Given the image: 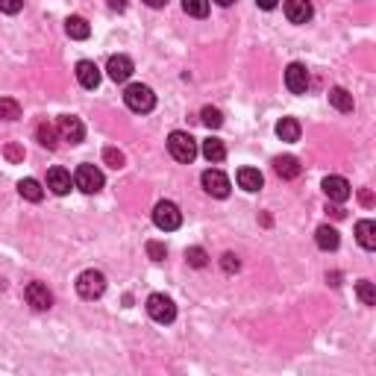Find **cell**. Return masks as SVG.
<instances>
[{"label": "cell", "mask_w": 376, "mask_h": 376, "mask_svg": "<svg viewBox=\"0 0 376 376\" xmlns=\"http://www.w3.org/2000/svg\"><path fill=\"white\" fill-rule=\"evenodd\" d=\"M153 224H156L162 232L180 229V227H182V212H180V206L171 203V200L156 203V209H153Z\"/></svg>", "instance_id": "obj_3"}, {"label": "cell", "mask_w": 376, "mask_h": 376, "mask_svg": "<svg viewBox=\"0 0 376 376\" xmlns=\"http://www.w3.org/2000/svg\"><path fill=\"white\" fill-rule=\"evenodd\" d=\"M203 156L212 162V165H218V162H224L227 159V147H224V141L220 138H206L203 141Z\"/></svg>", "instance_id": "obj_24"}, {"label": "cell", "mask_w": 376, "mask_h": 376, "mask_svg": "<svg viewBox=\"0 0 376 376\" xmlns=\"http://www.w3.org/2000/svg\"><path fill=\"white\" fill-rule=\"evenodd\" d=\"M21 6H24V0H0V12H6V15L21 12Z\"/></svg>", "instance_id": "obj_34"}, {"label": "cell", "mask_w": 376, "mask_h": 376, "mask_svg": "<svg viewBox=\"0 0 376 376\" xmlns=\"http://www.w3.org/2000/svg\"><path fill=\"white\" fill-rule=\"evenodd\" d=\"M324 194L333 203H347L350 194H353V188H350V182L344 180V176H326V180H324Z\"/></svg>", "instance_id": "obj_11"}, {"label": "cell", "mask_w": 376, "mask_h": 376, "mask_svg": "<svg viewBox=\"0 0 376 376\" xmlns=\"http://www.w3.org/2000/svg\"><path fill=\"white\" fill-rule=\"evenodd\" d=\"M76 80H80V85L83 88H97L101 85V68H97L94 62H88V59H83V62H76Z\"/></svg>", "instance_id": "obj_14"}, {"label": "cell", "mask_w": 376, "mask_h": 376, "mask_svg": "<svg viewBox=\"0 0 376 376\" xmlns=\"http://www.w3.org/2000/svg\"><path fill=\"white\" fill-rule=\"evenodd\" d=\"M56 132H59V138L62 141H68V145H80V141L85 138V127H83V121L80 118H74V115H62L56 121Z\"/></svg>", "instance_id": "obj_7"}, {"label": "cell", "mask_w": 376, "mask_h": 376, "mask_svg": "<svg viewBox=\"0 0 376 376\" xmlns=\"http://www.w3.org/2000/svg\"><path fill=\"white\" fill-rule=\"evenodd\" d=\"M6 159H12V162H21V159H24V150H21L18 145H6Z\"/></svg>", "instance_id": "obj_35"}, {"label": "cell", "mask_w": 376, "mask_h": 376, "mask_svg": "<svg viewBox=\"0 0 376 376\" xmlns=\"http://www.w3.org/2000/svg\"><path fill=\"white\" fill-rule=\"evenodd\" d=\"M356 238L364 250H376V224L373 220H359L356 224Z\"/></svg>", "instance_id": "obj_19"}, {"label": "cell", "mask_w": 376, "mask_h": 376, "mask_svg": "<svg viewBox=\"0 0 376 376\" xmlns=\"http://www.w3.org/2000/svg\"><path fill=\"white\" fill-rule=\"evenodd\" d=\"M74 185L80 188L83 194H97L103 188V174L101 168H94V165H80L74 174Z\"/></svg>", "instance_id": "obj_5"}, {"label": "cell", "mask_w": 376, "mask_h": 376, "mask_svg": "<svg viewBox=\"0 0 376 376\" xmlns=\"http://www.w3.org/2000/svg\"><path fill=\"white\" fill-rule=\"evenodd\" d=\"M147 253H150L153 262H162L168 256V250H165V244H159V241H147Z\"/></svg>", "instance_id": "obj_32"}, {"label": "cell", "mask_w": 376, "mask_h": 376, "mask_svg": "<svg viewBox=\"0 0 376 376\" xmlns=\"http://www.w3.org/2000/svg\"><path fill=\"white\" fill-rule=\"evenodd\" d=\"M109 6L118 9V12H124V9H127V0H109Z\"/></svg>", "instance_id": "obj_37"}, {"label": "cell", "mask_w": 376, "mask_h": 376, "mask_svg": "<svg viewBox=\"0 0 376 376\" xmlns=\"http://www.w3.org/2000/svg\"><path fill=\"white\" fill-rule=\"evenodd\" d=\"M132 59L129 56H112L106 65V74H109V80H115V83H127L129 76H132Z\"/></svg>", "instance_id": "obj_13"}, {"label": "cell", "mask_w": 376, "mask_h": 376, "mask_svg": "<svg viewBox=\"0 0 376 376\" xmlns=\"http://www.w3.org/2000/svg\"><path fill=\"white\" fill-rule=\"evenodd\" d=\"M329 212H333V218H344V215H347L341 206H329Z\"/></svg>", "instance_id": "obj_39"}, {"label": "cell", "mask_w": 376, "mask_h": 376, "mask_svg": "<svg viewBox=\"0 0 376 376\" xmlns=\"http://www.w3.org/2000/svg\"><path fill=\"white\" fill-rule=\"evenodd\" d=\"M356 294H359V300H362L364 306H376V291H373V282L362 280V282L356 285Z\"/></svg>", "instance_id": "obj_29"}, {"label": "cell", "mask_w": 376, "mask_h": 376, "mask_svg": "<svg viewBox=\"0 0 376 376\" xmlns=\"http://www.w3.org/2000/svg\"><path fill=\"white\" fill-rule=\"evenodd\" d=\"M200 182H203V188H206L209 194L218 197V200H224V197H229V180H227V174H224V171L209 168V171H203Z\"/></svg>", "instance_id": "obj_8"}, {"label": "cell", "mask_w": 376, "mask_h": 376, "mask_svg": "<svg viewBox=\"0 0 376 376\" xmlns=\"http://www.w3.org/2000/svg\"><path fill=\"white\" fill-rule=\"evenodd\" d=\"M106 291V276L101 271H83L76 276V294L83 297V300H97Z\"/></svg>", "instance_id": "obj_2"}, {"label": "cell", "mask_w": 376, "mask_h": 376, "mask_svg": "<svg viewBox=\"0 0 376 376\" xmlns=\"http://www.w3.org/2000/svg\"><path fill=\"white\" fill-rule=\"evenodd\" d=\"M185 259H188V264H191V268H206V262H209V256H206L203 247H188V250H185Z\"/></svg>", "instance_id": "obj_30"}, {"label": "cell", "mask_w": 376, "mask_h": 376, "mask_svg": "<svg viewBox=\"0 0 376 376\" xmlns=\"http://www.w3.org/2000/svg\"><path fill=\"white\" fill-rule=\"evenodd\" d=\"M256 3H259L262 9H268V12H271V9H276V3H280V0H256Z\"/></svg>", "instance_id": "obj_36"}, {"label": "cell", "mask_w": 376, "mask_h": 376, "mask_svg": "<svg viewBox=\"0 0 376 376\" xmlns=\"http://www.w3.org/2000/svg\"><path fill=\"white\" fill-rule=\"evenodd\" d=\"M236 180H238V185L244 188V191H259L262 182H264V180H262V174H259L256 168H241Z\"/></svg>", "instance_id": "obj_22"}, {"label": "cell", "mask_w": 376, "mask_h": 376, "mask_svg": "<svg viewBox=\"0 0 376 376\" xmlns=\"http://www.w3.org/2000/svg\"><path fill=\"white\" fill-rule=\"evenodd\" d=\"M315 241H317V247H320V250H335V247L341 244L338 229H335V227H329V224L317 227V232H315Z\"/></svg>", "instance_id": "obj_18"}, {"label": "cell", "mask_w": 376, "mask_h": 376, "mask_svg": "<svg viewBox=\"0 0 376 376\" xmlns=\"http://www.w3.org/2000/svg\"><path fill=\"white\" fill-rule=\"evenodd\" d=\"M285 85H289L291 94H306L309 92V71L300 62H291L289 68H285Z\"/></svg>", "instance_id": "obj_10"}, {"label": "cell", "mask_w": 376, "mask_h": 376, "mask_svg": "<svg viewBox=\"0 0 376 376\" xmlns=\"http://www.w3.org/2000/svg\"><path fill=\"white\" fill-rule=\"evenodd\" d=\"M276 136H280L282 141H289V145H291V141H297V138H300V121H297V118H282L280 124H276Z\"/></svg>", "instance_id": "obj_21"}, {"label": "cell", "mask_w": 376, "mask_h": 376, "mask_svg": "<svg viewBox=\"0 0 376 376\" xmlns=\"http://www.w3.org/2000/svg\"><path fill=\"white\" fill-rule=\"evenodd\" d=\"M168 150H171V156L176 159V162H194V156H197V141L188 136V132H171L168 136Z\"/></svg>", "instance_id": "obj_4"}, {"label": "cell", "mask_w": 376, "mask_h": 376, "mask_svg": "<svg viewBox=\"0 0 376 376\" xmlns=\"http://www.w3.org/2000/svg\"><path fill=\"white\" fill-rule=\"evenodd\" d=\"M215 3H220V6H232L236 0H215Z\"/></svg>", "instance_id": "obj_40"}, {"label": "cell", "mask_w": 376, "mask_h": 376, "mask_svg": "<svg viewBox=\"0 0 376 376\" xmlns=\"http://www.w3.org/2000/svg\"><path fill=\"white\" fill-rule=\"evenodd\" d=\"M36 138H39V145H41V147L53 150V147H56V141H59V132H56V127H53V124H48V121H41V124L36 127Z\"/></svg>", "instance_id": "obj_23"}, {"label": "cell", "mask_w": 376, "mask_h": 376, "mask_svg": "<svg viewBox=\"0 0 376 376\" xmlns=\"http://www.w3.org/2000/svg\"><path fill=\"white\" fill-rule=\"evenodd\" d=\"M71 185H74V180H71V174L65 171V168H50L48 171V188L53 194H68L71 191Z\"/></svg>", "instance_id": "obj_15"}, {"label": "cell", "mask_w": 376, "mask_h": 376, "mask_svg": "<svg viewBox=\"0 0 376 376\" xmlns=\"http://www.w3.org/2000/svg\"><path fill=\"white\" fill-rule=\"evenodd\" d=\"M285 18L291 21V24H309V21H312V3H309V0H285Z\"/></svg>", "instance_id": "obj_12"}, {"label": "cell", "mask_w": 376, "mask_h": 376, "mask_svg": "<svg viewBox=\"0 0 376 376\" xmlns=\"http://www.w3.org/2000/svg\"><path fill=\"white\" fill-rule=\"evenodd\" d=\"M273 171L282 176V180H297L303 174V165L297 156H276L273 159Z\"/></svg>", "instance_id": "obj_16"}, {"label": "cell", "mask_w": 376, "mask_h": 376, "mask_svg": "<svg viewBox=\"0 0 376 376\" xmlns=\"http://www.w3.org/2000/svg\"><path fill=\"white\" fill-rule=\"evenodd\" d=\"M24 297H27V303L36 309V312H48V309L53 306V294L48 291V285H44V282H30L24 289Z\"/></svg>", "instance_id": "obj_9"}, {"label": "cell", "mask_w": 376, "mask_h": 376, "mask_svg": "<svg viewBox=\"0 0 376 376\" xmlns=\"http://www.w3.org/2000/svg\"><path fill=\"white\" fill-rule=\"evenodd\" d=\"M329 103H333L338 112H353V94L347 92V88L335 85L333 92H329Z\"/></svg>", "instance_id": "obj_25"}, {"label": "cell", "mask_w": 376, "mask_h": 376, "mask_svg": "<svg viewBox=\"0 0 376 376\" xmlns=\"http://www.w3.org/2000/svg\"><path fill=\"white\" fill-rule=\"evenodd\" d=\"M65 32H68L71 39H76V41H85L88 36H92V27H88V21H85V18L71 15L68 21H65Z\"/></svg>", "instance_id": "obj_17"}, {"label": "cell", "mask_w": 376, "mask_h": 376, "mask_svg": "<svg viewBox=\"0 0 376 376\" xmlns=\"http://www.w3.org/2000/svg\"><path fill=\"white\" fill-rule=\"evenodd\" d=\"M124 103L132 109V112H150L153 106H156V94H153V88L147 85H141V83H132L127 85V92H124Z\"/></svg>", "instance_id": "obj_1"}, {"label": "cell", "mask_w": 376, "mask_h": 376, "mask_svg": "<svg viewBox=\"0 0 376 376\" xmlns=\"http://www.w3.org/2000/svg\"><path fill=\"white\" fill-rule=\"evenodd\" d=\"M145 3H147L150 9H162V6H168V0H145Z\"/></svg>", "instance_id": "obj_38"}, {"label": "cell", "mask_w": 376, "mask_h": 376, "mask_svg": "<svg viewBox=\"0 0 376 376\" xmlns=\"http://www.w3.org/2000/svg\"><path fill=\"white\" fill-rule=\"evenodd\" d=\"M0 118L3 121H18L21 118V103L12 97H0Z\"/></svg>", "instance_id": "obj_26"}, {"label": "cell", "mask_w": 376, "mask_h": 376, "mask_svg": "<svg viewBox=\"0 0 376 376\" xmlns=\"http://www.w3.org/2000/svg\"><path fill=\"white\" fill-rule=\"evenodd\" d=\"M103 162L109 165V168H124V153H121V150H115V147H106L103 150Z\"/></svg>", "instance_id": "obj_31"}, {"label": "cell", "mask_w": 376, "mask_h": 376, "mask_svg": "<svg viewBox=\"0 0 376 376\" xmlns=\"http://www.w3.org/2000/svg\"><path fill=\"white\" fill-rule=\"evenodd\" d=\"M200 121L209 127V129H218L220 124H224V115H220V109H215V106H206L203 112H200Z\"/></svg>", "instance_id": "obj_28"}, {"label": "cell", "mask_w": 376, "mask_h": 376, "mask_svg": "<svg viewBox=\"0 0 376 376\" xmlns=\"http://www.w3.org/2000/svg\"><path fill=\"white\" fill-rule=\"evenodd\" d=\"M147 315L156 320V324H171V320L176 317V306H174L171 297L150 294V297H147Z\"/></svg>", "instance_id": "obj_6"}, {"label": "cell", "mask_w": 376, "mask_h": 376, "mask_svg": "<svg viewBox=\"0 0 376 376\" xmlns=\"http://www.w3.org/2000/svg\"><path fill=\"white\" fill-rule=\"evenodd\" d=\"M182 9L194 18H206L209 15V0H182Z\"/></svg>", "instance_id": "obj_27"}, {"label": "cell", "mask_w": 376, "mask_h": 376, "mask_svg": "<svg viewBox=\"0 0 376 376\" xmlns=\"http://www.w3.org/2000/svg\"><path fill=\"white\" fill-rule=\"evenodd\" d=\"M220 264H224V271H227V273H236V271L241 268V262H238L236 253H224V259H220Z\"/></svg>", "instance_id": "obj_33"}, {"label": "cell", "mask_w": 376, "mask_h": 376, "mask_svg": "<svg viewBox=\"0 0 376 376\" xmlns=\"http://www.w3.org/2000/svg\"><path fill=\"white\" fill-rule=\"evenodd\" d=\"M18 191H21V197H24V200H30V203H39L41 197H44L41 182H39V180H32V176H27V180H21V182H18Z\"/></svg>", "instance_id": "obj_20"}]
</instances>
